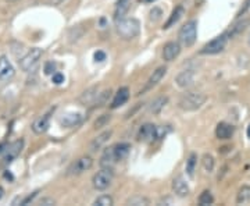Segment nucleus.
I'll return each mask as SVG.
<instances>
[{
    "mask_svg": "<svg viewBox=\"0 0 250 206\" xmlns=\"http://www.w3.org/2000/svg\"><path fill=\"white\" fill-rule=\"evenodd\" d=\"M115 22H117V25H115L117 34L124 41L134 39L141 32V24H139V21L136 20V18H125L124 17L121 20L115 21Z\"/></svg>",
    "mask_w": 250,
    "mask_h": 206,
    "instance_id": "1",
    "label": "nucleus"
},
{
    "mask_svg": "<svg viewBox=\"0 0 250 206\" xmlns=\"http://www.w3.org/2000/svg\"><path fill=\"white\" fill-rule=\"evenodd\" d=\"M207 101V96L202 92H187L184 93L178 102L179 109L185 110V112H195L200 109Z\"/></svg>",
    "mask_w": 250,
    "mask_h": 206,
    "instance_id": "2",
    "label": "nucleus"
},
{
    "mask_svg": "<svg viewBox=\"0 0 250 206\" xmlns=\"http://www.w3.org/2000/svg\"><path fill=\"white\" fill-rule=\"evenodd\" d=\"M43 52L39 48H32L31 51L28 52L24 57H21L20 60V67L22 71L25 72H33L38 70L39 64H41V59Z\"/></svg>",
    "mask_w": 250,
    "mask_h": 206,
    "instance_id": "3",
    "label": "nucleus"
},
{
    "mask_svg": "<svg viewBox=\"0 0 250 206\" xmlns=\"http://www.w3.org/2000/svg\"><path fill=\"white\" fill-rule=\"evenodd\" d=\"M178 38L182 46L185 48H192L198 38V22L195 20H190L187 22L178 34Z\"/></svg>",
    "mask_w": 250,
    "mask_h": 206,
    "instance_id": "4",
    "label": "nucleus"
},
{
    "mask_svg": "<svg viewBox=\"0 0 250 206\" xmlns=\"http://www.w3.org/2000/svg\"><path fill=\"white\" fill-rule=\"evenodd\" d=\"M113 178H114V172H113V169H111V167H103V169H102L100 172H97V173L94 175V178H92L94 188V189H97V191H104V189H107V188L110 187Z\"/></svg>",
    "mask_w": 250,
    "mask_h": 206,
    "instance_id": "5",
    "label": "nucleus"
},
{
    "mask_svg": "<svg viewBox=\"0 0 250 206\" xmlns=\"http://www.w3.org/2000/svg\"><path fill=\"white\" fill-rule=\"evenodd\" d=\"M228 42V36L227 34H222L217 38H214L213 41H210L206 43L202 49H200V54H217L219 52H222L227 46Z\"/></svg>",
    "mask_w": 250,
    "mask_h": 206,
    "instance_id": "6",
    "label": "nucleus"
},
{
    "mask_svg": "<svg viewBox=\"0 0 250 206\" xmlns=\"http://www.w3.org/2000/svg\"><path fill=\"white\" fill-rule=\"evenodd\" d=\"M92 166H94V159L91 156H82V157H79L78 160H75L73 165L68 167L67 174H82L83 172H88L89 169H92Z\"/></svg>",
    "mask_w": 250,
    "mask_h": 206,
    "instance_id": "7",
    "label": "nucleus"
},
{
    "mask_svg": "<svg viewBox=\"0 0 250 206\" xmlns=\"http://www.w3.org/2000/svg\"><path fill=\"white\" fill-rule=\"evenodd\" d=\"M14 75H16V70L10 60L7 59V56H0V81L9 83L14 78Z\"/></svg>",
    "mask_w": 250,
    "mask_h": 206,
    "instance_id": "8",
    "label": "nucleus"
},
{
    "mask_svg": "<svg viewBox=\"0 0 250 206\" xmlns=\"http://www.w3.org/2000/svg\"><path fill=\"white\" fill-rule=\"evenodd\" d=\"M22 146H24V141H22V139H18V141L13 142V144H10L6 149H4V157H3V160H4L6 165H7V163H11V162L21 154Z\"/></svg>",
    "mask_w": 250,
    "mask_h": 206,
    "instance_id": "9",
    "label": "nucleus"
},
{
    "mask_svg": "<svg viewBox=\"0 0 250 206\" xmlns=\"http://www.w3.org/2000/svg\"><path fill=\"white\" fill-rule=\"evenodd\" d=\"M52 113L53 110H50L49 113L43 114V116H41L39 119H36V120L33 121V124H32V131H33L35 134H43V133L47 131V128L50 127Z\"/></svg>",
    "mask_w": 250,
    "mask_h": 206,
    "instance_id": "10",
    "label": "nucleus"
},
{
    "mask_svg": "<svg viewBox=\"0 0 250 206\" xmlns=\"http://www.w3.org/2000/svg\"><path fill=\"white\" fill-rule=\"evenodd\" d=\"M181 53V45L178 42H168L163 48V59L166 62L175 60Z\"/></svg>",
    "mask_w": 250,
    "mask_h": 206,
    "instance_id": "11",
    "label": "nucleus"
},
{
    "mask_svg": "<svg viewBox=\"0 0 250 206\" xmlns=\"http://www.w3.org/2000/svg\"><path fill=\"white\" fill-rule=\"evenodd\" d=\"M156 127L157 125H153L150 123L143 124L139 128L138 139L139 141H156Z\"/></svg>",
    "mask_w": 250,
    "mask_h": 206,
    "instance_id": "12",
    "label": "nucleus"
},
{
    "mask_svg": "<svg viewBox=\"0 0 250 206\" xmlns=\"http://www.w3.org/2000/svg\"><path fill=\"white\" fill-rule=\"evenodd\" d=\"M249 24H250L249 18H243V20L236 21L234 25H231V28H229L228 31L225 32V34H227V36H228V39H234V38L239 36L240 34H243L245 30L249 27Z\"/></svg>",
    "mask_w": 250,
    "mask_h": 206,
    "instance_id": "13",
    "label": "nucleus"
},
{
    "mask_svg": "<svg viewBox=\"0 0 250 206\" xmlns=\"http://www.w3.org/2000/svg\"><path fill=\"white\" fill-rule=\"evenodd\" d=\"M59 123L62 127H65V128H73V127H77L79 124L82 123V114L79 113H67L64 114L62 117H60Z\"/></svg>",
    "mask_w": 250,
    "mask_h": 206,
    "instance_id": "14",
    "label": "nucleus"
},
{
    "mask_svg": "<svg viewBox=\"0 0 250 206\" xmlns=\"http://www.w3.org/2000/svg\"><path fill=\"white\" fill-rule=\"evenodd\" d=\"M172 191H174V194L179 196V198H185V196L189 195V192H190L189 186H188L187 181L184 180V177H177V178H174V181H172Z\"/></svg>",
    "mask_w": 250,
    "mask_h": 206,
    "instance_id": "15",
    "label": "nucleus"
},
{
    "mask_svg": "<svg viewBox=\"0 0 250 206\" xmlns=\"http://www.w3.org/2000/svg\"><path fill=\"white\" fill-rule=\"evenodd\" d=\"M234 133H235V127L232 124L225 123V121L219 123L217 128H216V137L219 139H231Z\"/></svg>",
    "mask_w": 250,
    "mask_h": 206,
    "instance_id": "16",
    "label": "nucleus"
},
{
    "mask_svg": "<svg viewBox=\"0 0 250 206\" xmlns=\"http://www.w3.org/2000/svg\"><path fill=\"white\" fill-rule=\"evenodd\" d=\"M193 81H195V72L192 70H185V71L179 72L175 78V84L179 88H188L193 84Z\"/></svg>",
    "mask_w": 250,
    "mask_h": 206,
    "instance_id": "17",
    "label": "nucleus"
},
{
    "mask_svg": "<svg viewBox=\"0 0 250 206\" xmlns=\"http://www.w3.org/2000/svg\"><path fill=\"white\" fill-rule=\"evenodd\" d=\"M128 99H129V89L126 86H123V88H120L117 91L114 99H113V102L110 104V107L111 109H117V107H120V106H123V104L128 102Z\"/></svg>",
    "mask_w": 250,
    "mask_h": 206,
    "instance_id": "18",
    "label": "nucleus"
},
{
    "mask_svg": "<svg viewBox=\"0 0 250 206\" xmlns=\"http://www.w3.org/2000/svg\"><path fill=\"white\" fill-rule=\"evenodd\" d=\"M113 135V131L111 130H107L102 134H99L91 144V151L92 152H97L99 149H102V146H104V144L110 139V137Z\"/></svg>",
    "mask_w": 250,
    "mask_h": 206,
    "instance_id": "19",
    "label": "nucleus"
},
{
    "mask_svg": "<svg viewBox=\"0 0 250 206\" xmlns=\"http://www.w3.org/2000/svg\"><path fill=\"white\" fill-rule=\"evenodd\" d=\"M166 74H167V67H164V66L158 67L156 71H153V74L150 75L149 81H147V84H146L145 91L150 89V88H153V86H156L157 84H158L160 81H161V80H163V77H164Z\"/></svg>",
    "mask_w": 250,
    "mask_h": 206,
    "instance_id": "20",
    "label": "nucleus"
},
{
    "mask_svg": "<svg viewBox=\"0 0 250 206\" xmlns=\"http://www.w3.org/2000/svg\"><path fill=\"white\" fill-rule=\"evenodd\" d=\"M117 162H118V160H117V156H115L113 146L107 148L103 152V154H102V157H100V166H102V167H111V166L115 165Z\"/></svg>",
    "mask_w": 250,
    "mask_h": 206,
    "instance_id": "21",
    "label": "nucleus"
},
{
    "mask_svg": "<svg viewBox=\"0 0 250 206\" xmlns=\"http://www.w3.org/2000/svg\"><path fill=\"white\" fill-rule=\"evenodd\" d=\"M99 88L97 86H92V88H89V89H86L85 92L81 95V98H79V102L85 104V106H88V104H94L96 102V99H97V96H99Z\"/></svg>",
    "mask_w": 250,
    "mask_h": 206,
    "instance_id": "22",
    "label": "nucleus"
},
{
    "mask_svg": "<svg viewBox=\"0 0 250 206\" xmlns=\"http://www.w3.org/2000/svg\"><path fill=\"white\" fill-rule=\"evenodd\" d=\"M129 7H131V0H118L114 11V20L118 21L124 18L129 10Z\"/></svg>",
    "mask_w": 250,
    "mask_h": 206,
    "instance_id": "23",
    "label": "nucleus"
},
{
    "mask_svg": "<svg viewBox=\"0 0 250 206\" xmlns=\"http://www.w3.org/2000/svg\"><path fill=\"white\" fill-rule=\"evenodd\" d=\"M113 149H114V154L117 156V160L121 162V160H124L125 157L129 154L131 145L126 144V142H120V144L113 145Z\"/></svg>",
    "mask_w": 250,
    "mask_h": 206,
    "instance_id": "24",
    "label": "nucleus"
},
{
    "mask_svg": "<svg viewBox=\"0 0 250 206\" xmlns=\"http://www.w3.org/2000/svg\"><path fill=\"white\" fill-rule=\"evenodd\" d=\"M184 13H185V9H184V6H178L175 10L171 13V16H170V18L167 21L166 24H164V30H168V28H171L174 24H177L178 21L181 20V17L184 16Z\"/></svg>",
    "mask_w": 250,
    "mask_h": 206,
    "instance_id": "25",
    "label": "nucleus"
},
{
    "mask_svg": "<svg viewBox=\"0 0 250 206\" xmlns=\"http://www.w3.org/2000/svg\"><path fill=\"white\" fill-rule=\"evenodd\" d=\"M167 102H168V98L167 96H158V98H156L153 102L150 103V112L153 114H158L164 109Z\"/></svg>",
    "mask_w": 250,
    "mask_h": 206,
    "instance_id": "26",
    "label": "nucleus"
},
{
    "mask_svg": "<svg viewBox=\"0 0 250 206\" xmlns=\"http://www.w3.org/2000/svg\"><path fill=\"white\" fill-rule=\"evenodd\" d=\"M238 204H248L250 202V187H242L236 196Z\"/></svg>",
    "mask_w": 250,
    "mask_h": 206,
    "instance_id": "27",
    "label": "nucleus"
},
{
    "mask_svg": "<svg viewBox=\"0 0 250 206\" xmlns=\"http://www.w3.org/2000/svg\"><path fill=\"white\" fill-rule=\"evenodd\" d=\"M196 163H198V156H196L195 154H192L189 157H188V160H187V173L189 177H193Z\"/></svg>",
    "mask_w": 250,
    "mask_h": 206,
    "instance_id": "28",
    "label": "nucleus"
},
{
    "mask_svg": "<svg viewBox=\"0 0 250 206\" xmlns=\"http://www.w3.org/2000/svg\"><path fill=\"white\" fill-rule=\"evenodd\" d=\"M202 165H203V169L207 172V173H211L214 170V157L211 154H206L202 159Z\"/></svg>",
    "mask_w": 250,
    "mask_h": 206,
    "instance_id": "29",
    "label": "nucleus"
},
{
    "mask_svg": "<svg viewBox=\"0 0 250 206\" xmlns=\"http://www.w3.org/2000/svg\"><path fill=\"white\" fill-rule=\"evenodd\" d=\"M213 202H214V198H213L210 191H203V192L200 194V196H199V205L207 206L211 205Z\"/></svg>",
    "mask_w": 250,
    "mask_h": 206,
    "instance_id": "30",
    "label": "nucleus"
},
{
    "mask_svg": "<svg viewBox=\"0 0 250 206\" xmlns=\"http://www.w3.org/2000/svg\"><path fill=\"white\" fill-rule=\"evenodd\" d=\"M128 205H134V206H142V205H149L150 204V201L145 198V196H134V198H131V199H128V202H126Z\"/></svg>",
    "mask_w": 250,
    "mask_h": 206,
    "instance_id": "31",
    "label": "nucleus"
},
{
    "mask_svg": "<svg viewBox=\"0 0 250 206\" xmlns=\"http://www.w3.org/2000/svg\"><path fill=\"white\" fill-rule=\"evenodd\" d=\"M113 198L110 195H100L94 202V205L96 206H111L113 205Z\"/></svg>",
    "mask_w": 250,
    "mask_h": 206,
    "instance_id": "32",
    "label": "nucleus"
},
{
    "mask_svg": "<svg viewBox=\"0 0 250 206\" xmlns=\"http://www.w3.org/2000/svg\"><path fill=\"white\" fill-rule=\"evenodd\" d=\"M110 120H111V116H110V114H103V116H100V117L94 121V128L99 130V128H102V127H106Z\"/></svg>",
    "mask_w": 250,
    "mask_h": 206,
    "instance_id": "33",
    "label": "nucleus"
},
{
    "mask_svg": "<svg viewBox=\"0 0 250 206\" xmlns=\"http://www.w3.org/2000/svg\"><path fill=\"white\" fill-rule=\"evenodd\" d=\"M171 131V128L170 127H164V125H160V127H156V141L158 139H163V138H166V135L168 134Z\"/></svg>",
    "mask_w": 250,
    "mask_h": 206,
    "instance_id": "34",
    "label": "nucleus"
},
{
    "mask_svg": "<svg viewBox=\"0 0 250 206\" xmlns=\"http://www.w3.org/2000/svg\"><path fill=\"white\" fill-rule=\"evenodd\" d=\"M110 93H111L110 89H109V91H104L103 93H99V96H97L94 104H96V106H102V104H104V103L107 102V99L110 98Z\"/></svg>",
    "mask_w": 250,
    "mask_h": 206,
    "instance_id": "35",
    "label": "nucleus"
},
{
    "mask_svg": "<svg viewBox=\"0 0 250 206\" xmlns=\"http://www.w3.org/2000/svg\"><path fill=\"white\" fill-rule=\"evenodd\" d=\"M54 70H56V64L53 62H47L45 64V74L53 75V74H54Z\"/></svg>",
    "mask_w": 250,
    "mask_h": 206,
    "instance_id": "36",
    "label": "nucleus"
},
{
    "mask_svg": "<svg viewBox=\"0 0 250 206\" xmlns=\"http://www.w3.org/2000/svg\"><path fill=\"white\" fill-rule=\"evenodd\" d=\"M52 81L56 85H60V84L64 83V75H62V72H54L52 75Z\"/></svg>",
    "mask_w": 250,
    "mask_h": 206,
    "instance_id": "37",
    "label": "nucleus"
},
{
    "mask_svg": "<svg viewBox=\"0 0 250 206\" xmlns=\"http://www.w3.org/2000/svg\"><path fill=\"white\" fill-rule=\"evenodd\" d=\"M161 16H163V11L160 10V9H153V10L150 11V18L153 21H157L161 18Z\"/></svg>",
    "mask_w": 250,
    "mask_h": 206,
    "instance_id": "38",
    "label": "nucleus"
},
{
    "mask_svg": "<svg viewBox=\"0 0 250 206\" xmlns=\"http://www.w3.org/2000/svg\"><path fill=\"white\" fill-rule=\"evenodd\" d=\"M94 62L96 63H102L106 60V53L102 51H97L96 53H94Z\"/></svg>",
    "mask_w": 250,
    "mask_h": 206,
    "instance_id": "39",
    "label": "nucleus"
},
{
    "mask_svg": "<svg viewBox=\"0 0 250 206\" xmlns=\"http://www.w3.org/2000/svg\"><path fill=\"white\" fill-rule=\"evenodd\" d=\"M38 195V191H35V192H32V195H28V196H25L24 199H22V202H21V205L24 206V205H28L30 202H32L33 201V198L35 196Z\"/></svg>",
    "mask_w": 250,
    "mask_h": 206,
    "instance_id": "40",
    "label": "nucleus"
},
{
    "mask_svg": "<svg viewBox=\"0 0 250 206\" xmlns=\"http://www.w3.org/2000/svg\"><path fill=\"white\" fill-rule=\"evenodd\" d=\"M41 1L43 4H47V6H59L64 0H41Z\"/></svg>",
    "mask_w": 250,
    "mask_h": 206,
    "instance_id": "41",
    "label": "nucleus"
},
{
    "mask_svg": "<svg viewBox=\"0 0 250 206\" xmlns=\"http://www.w3.org/2000/svg\"><path fill=\"white\" fill-rule=\"evenodd\" d=\"M39 204L41 205H54V201L50 199V198H43V199L39 201Z\"/></svg>",
    "mask_w": 250,
    "mask_h": 206,
    "instance_id": "42",
    "label": "nucleus"
},
{
    "mask_svg": "<svg viewBox=\"0 0 250 206\" xmlns=\"http://www.w3.org/2000/svg\"><path fill=\"white\" fill-rule=\"evenodd\" d=\"M6 148H7V145H0V154H4V149H6Z\"/></svg>",
    "mask_w": 250,
    "mask_h": 206,
    "instance_id": "43",
    "label": "nucleus"
},
{
    "mask_svg": "<svg viewBox=\"0 0 250 206\" xmlns=\"http://www.w3.org/2000/svg\"><path fill=\"white\" fill-rule=\"evenodd\" d=\"M3 194H4V189H3V188L0 187V199L3 198Z\"/></svg>",
    "mask_w": 250,
    "mask_h": 206,
    "instance_id": "44",
    "label": "nucleus"
},
{
    "mask_svg": "<svg viewBox=\"0 0 250 206\" xmlns=\"http://www.w3.org/2000/svg\"><path fill=\"white\" fill-rule=\"evenodd\" d=\"M246 134H248V138L250 139V124H249V127H248V131H246Z\"/></svg>",
    "mask_w": 250,
    "mask_h": 206,
    "instance_id": "45",
    "label": "nucleus"
},
{
    "mask_svg": "<svg viewBox=\"0 0 250 206\" xmlns=\"http://www.w3.org/2000/svg\"><path fill=\"white\" fill-rule=\"evenodd\" d=\"M141 1H143V3H153L155 0H141Z\"/></svg>",
    "mask_w": 250,
    "mask_h": 206,
    "instance_id": "46",
    "label": "nucleus"
},
{
    "mask_svg": "<svg viewBox=\"0 0 250 206\" xmlns=\"http://www.w3.org/2000/svg\"><path fill=\"white\" fill-rule=\"evenodd\" d=\"M248 43L250 45V32H249V35H248Z\"/></svg>",
    "mask_w": 250,
    "mask_h": 206,
    "instance_id": "47",
    "label": "nucleus"
},
{
    "mask_svg": "<svg viewBox=\"0 0 250 206\" xmlns=\"http://www.w3.org/2000/svg\"><path fill=\"white\" fill-rule=\"evenodd\" d=\"M9 1H11V3H14V1H17V0H9Z\"/></svg>",
    "mask_w": 250,
    "mask_h": 206,
    "instance_id": "48",
    "label": "nucleus"
}]
</instances>
